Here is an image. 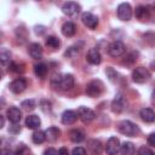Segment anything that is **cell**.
<instances>
[{
  "mask_svg": "<svg viewBox=\"0 0 155 155\" xmlns=\"http://www.w3.org/2000/svg\"><path fill=\"white\" fill-rule=\"evenodd\" d=\"M117 130H119L120 133H122L125 136H128V137H136L139 133V127L136 124H133L132 121H128V120L121 121L117 126Z\"/></svg>",
  "mask_w": 155,
  "mask_h": 155,
  "instance_id": "6da1fadb",
  "label": "cell"
},
{
  "mask_svg": "<svg viewBox=\"0 0 155 155\" xmlns=\"http://www.w3.org/2000/svg\"><path fill=\"white\" fill-rule=\"evenodd\" d=\"M151 78L150 71L144 67H137L132 71V79L137 84H144Z\"/></svg>",
  "mask_w": 155,
  "mask_h": 155,
  "instance_id": "7a4b0ae2",
  "label": "cell"
},
{
  "mask_svg": "<svg viewBox=\"0 0 155 155\" xmlns=\"http://www.w3.org/2000/svg\"><path fill=\"white\" fill-rule=\"evenodd\" d=\"M104 90V85L101 80H92L86 86V94L88 97H98Z\"/></svg>",
  "mask_w": 155,
  "mask_h": 155,
  "instance_id": "3957f363",
  "label": "cell"
},
{
  "mask_svg": "<svg viewBox=\"0 0 155 155\" xmlns=\"http://www.w3.org/2000/svg\"><path fill=\"white\" fill-rule=\"evenodd\" d=\"M126 51V47H125V44L120 40H116V41H113L111 44H109L108 46V53L109 56L111 57H120L125 53Z\"/></svg>",
  "mask_w": 155,
  "mask_h": 155,
  "instance_id": "277c9868",
  "label": "cell"
},
{
  "mask_svg": "<svg viewBox=\"0 0 155 155\" xmlns=\"http://www.w3.org/2000/svg\"><path fill=\"white\" fill-rule=\"evenodd\" d=\"M81 10V6L75 1H68L64 2L62 6V12L67 15L68 17H76Z\"/></svg>",
  "mask_w": 155,
  "mask_h": 155,
  "instance_id": "5b68a950",
  "label": "cell"
},
{
  "mask_svg": "<svg viewBox=\"0 0 155 155\" xmlns=\"http://www.w3.org/2000/svg\"><path fill=\"white\" fill-rule=\"evenodd\" d=\"M117 17L121 21H130L132 17V7L128 2H121L116 10Z\"/></svg>",
  "mask_w": 155,
  "mask_h": 155,
  "instance_id": "8992f818",
  "label": "cell"
},
{
  "mask_svg": "<svg viewBox=\"0 0 155 155\" xmlns=\"http://www.w3.org/2000/svg\"><path fill=\"white\" fill-rule=\"evenodd\" d=\"M125 108H126V98L121 92H119L115 94V98L111 102V110L114 113L119 114V113L124 111Z\"/></svg>",
  "mask_w": 155,
  "mask_h": 155,
  "instance_id": "52a82bcc",
  "label": "cell"
},
{
  "mask_svg": "<svg viewBox=\"0 0 155 155\" xmlns=\"http://www.w3.org/2000/svg\"><path fill=\"white\" fill-rule=\"evenodd\" d=\"M81 21L90 29H96L98 25V17L92 12H84L81 15Z\"/></svg>",
  "mask_w": 155,
  "mask_h": 155,
  "instance_id": "ba28073f",
  "label": "cell"
},
{
  "mask_svg": "<svg viewBox=\"0 0 155 155\" xmlns=\"http://www.w3.org/2000/svg\"><path fill=\"white\" fill-rule=\"evenodd\" d=\"M76 113H78V116L80 117V120H81L82 122H85V124L91 122V121L96 117L94 111H93L92 109L87 108V107H80Z\"/></svg>",
  "mask_w": 155,
  "mask_h": 155,
  "instance_id": "9c48e42d",
  "label": "cell"
},
{
  "mask_svg": "<svg viewBox=\"0 0 155 155\" xmlns=\"http://www.w3.org/2000/svg\"><path fill=\"white\" fill-rule=\"evenodd\" d=\"M120 140L119 138L116 137H110L107 142V145H105V151L108 155H117V153L120 151Z\"/></svg>",
  "mask_w": 155,
  "mask_h": 155,
  "instance_id": "30bf717a",
  "label": "cell"
},
{
  "mask_svg": "<svg viewBox=\"0 0 155 155\" xmlns=\"http://www.w3.org/2000/svg\"><path fill=\"white\" fill-rule=\"evenodd\" d=\"M27 87V81L24 78H17L10 84V90L13 93H22Z\"/></svg>",
  "mask_w": 155,
  "mask_h": 155,
  "instance_id": "8fae6325",
  "label": "cell"
},
{
  "mask_svg": "<svg viewBox=\"0 0 155 155\" xmlns=\"http://www.w3.org/2000/svg\"><path fill=\"white\" fill-rule=\"evenodd\" d=\"M73 86H74V76L71 74H64L61 76V80H59L57 88L67 91V90H70Z\"/></svg>",
  "mask_w": 155,
  "mask_h": 155,
  "instance_id": "7c38bea8",
  "label": "cell"
},
{
  "mask_svg": "<svg viewBox=\"0 0 155 155\" xmlns=\"http://www.w3.org/2000/svg\"><path fill=\"white\" fill-rule=\"evenodd\" d=\"M6 116L7 119L12 122V124H18L22 119V111L19 110V108L17 107H11L7 109L6 111Z\"/></svg>",
  "mask_w": 155,
  "mask_h": 155,
  "instance_id": "4fadbf2b",
  "label": "cell"
},
{
  "mask_svg": "<svg viewBox=\"0 0 155 155\" xmlns=\"http://www.w3.org/2000/svg\"><path fill=\"white\" fill-rule=\"evenodd\" d=\"M86 59L90 64H93V65H97L102 62V56L99 53V51L97 48H90L87 54H86Z\"/></svg>",
  "mask_w": 155,
  "mask_h": 155,
  "instance_id": "5bb4252c",
  "label": "cell"
},
{
  "mask_svg": "<svg viewBox=\"0 0 155 155\" xmlns=\"http://www.w3.org/2000/svg\"><path fill=\"white\" fill-rule=\"evenodd\" d=\"M139 116H140V119L144 122H148V124H151V122L155 121V111L153 109H150V108H143V109H140Z\"/></svg>",
  "mask_w": 155,
  "mask_h": 155,
  "instance_id": "9a60e30c",
  "label": "cell"
},
{
  "mask_svg": "<svg viewBox=\"0 0 155 155\" xmlns=\"http://www.w3.org/2000/svg\"><path fill=\"white\" fill-rule=\"evenodd\" d=\"M28 52L30 54L31 58L34 59H40L41 56H42V47L40 44L38 42H33L29 45V48H28Z\"/></svg>",
  "mask_w": 155,
  "mask_h": 155,
  "instance_id": "2e32d148",
  "label": "cell"
},
{
  "mask_svg": "<svg viewBox=\"0 0 155 155\" xmlns=\"http://www.w3.org/2000/svg\"><path fill=\"white\" fill-rule=\"evenodd\" d=\"M78 119V113L74 110H65L62 114V124L64 125H71L76 121Z\"/></svg>",
  "mask_w": 155,
  "mask_h": 155,
  "instance_id": "e0dca14e",
  "label": "cell"
},
{
  "mask_svg": "<svg viewBox=\"0 0 155 155\" xmlns=\"http://www.w3.org/2000/svg\"><path fill=\"white\" fill-rule=\"evenodd\" d=\"M41 125V120L38 115H28L25 117V126L30 130H38Z\"/></svg>",
  "mask_w": 155,
  "mask_h": 155,
  "instance_id": "ac0fdd59",
  "label": "cell"
},
{
  "mask_svg": "<svg viewBox=\"0 0 155 155\" xmlns=\"http://www.w3.org/2000/svg\"><path fill=\"white\" fill-rule=\"evenodd\" d=\"M75 31H76V25H75V23H73V22H70V21L63 23V25H62V34H63L64 36L71 38V36L75 34Z\"/></svg>",
  "mask_w": 155,
  "mask_h": 155,
  "instance_id": "d6986e66",
  "label": "cell"
},
{
  "mask_svg": "<svg viewBox=\"0 0 155 155\" xmlns=\"http://www.w3.org/2000/svg\"><path fill=\"white\" fill-rule=\"evenodd\" d=\"M45 134H46V139L50 140V142H54L58 139L59 134H61V131L58 127H54V126H51L48 128H46L45 131Z\"/></svg>",
  "mask_w": 155,
  "mask_h": 155,
  "instance_id": "ffe728a7",
  "label": "cell"
},
{
  "mask_svg": "<svg viewBox=\"0 0 155 155\" xmlns=\"http://www.w3.org/2000/svg\"><path fill=\"white\" fill-rule=\"evenodd\" d=\"M88 151L91 155H101V150H102V147H101V142L97 140V139H92V140H88Z\"/></svg>",
  "mask_w": 155,
  "mask_h": 155,
  "instance_id": "44dd1931",
  "label": "cell"
},
{
  "mask_svg": "<svg viewBox=\"0 0 155 155\" xmlns=\"http://www.w3.org/2000/svg\"><path fill=\"white\" fill-rule=\"evenodd\" d=\"M134 145L132 142H125L120 147V154L121 155H134Z\"/></svg>",
  "mask_w": 155,
  "mask_h": 155,
  "instance_id": "7402d4cb",
  "label": "cell"
},
{
  "mask_svg": "<svg viewBox=\"0 0 155 155\" xmlns=\"http://www.w3.org/2000/svg\"><path fill=\"white\" fill-rule=\"evenodd\" d=\"M69 137H70V140L74 143H80L85 139V134L80 130H71L69 132Z\"/></svg>",
  "mask_w": 155,
  "mask_h": 155,
  "instance_id": "603a6c76",
  "label": "cell"
},
{
  "mask_svg": "<svg viewBox=\"0 0 155 155\" xmlns=\"http://www.w3.org/2000/svg\"><path fill=\"white\" fill-rule=\"evenodd\" d=\"M31 140H33V143H35V144H41V143H44V142L46 140V134H45V132H44V131H40V130H35L34 133H33V136H31Z\"/></svg>",
  "mask_w": 155,
  "mask_h": 155,
  "instance_id": "cb8c5ba5",
  "label": "cell"
},
{
  "mask_svg": "<svg viewBox=\"0 0 155 155\" xmlns=\"http://www.w3.org/2000/svg\"><path fill=\"white\" fill-rule=\"evenodd\" d=\"M148 16H149V10H148V7H145L144 5H139V6L136 7V17H137L138 19L143 21V19L148 18Z\"/></svg>",
  "mask_w": 155,
  "mask_h": 155,
  "instance_id": "d4e9b609",
  "label": "cell"
},
{
  "mask_svg": "<svg viewBox=\"0 0 155 155\" xmlns=\"http://www.w3.org/2000/svg\"><path fill=\"white\" fill-rule=\"evenodd\" d=\"M34 73H35V75H36L38 78L44 79V78L46 76V74H47V65H46L45 63H39V64H36V65L34 67Z\"/></svg>",
  "mask_w": 155,
  "mask_h": 155,
  "instance_id": "484cf974",
  "label": "cell"
},
{
  "mask_svg": "<svg viewBox=\"0 0 155 155\" xmlns=\"http://www.w3.org/2000/svg\"><path fill=\"white\" fill-rule=\"evenodd\" d=\"M0 61L2 65H6L11 61V52L7 48H1L0 51Z\"/></svg>",
  "mask_w": 155,
  "mask_h": 155,
  "instance_id": "4316f807",
  "label": "cell"
},
{
  "mask_svg": "<svg viewBox=\"0 0 155 155\" xmlns=\"http://www.w3.org/2000/svg\"><path fill=\"white\" fill-rule=\"evenodd\" d=\"M46 45H47L48 47H51V48H58V47L61 46V41H59V39L56 38V36H48V38L46 39Z\"/></svg>",
  "mask_w": 155,
  "mask_h": 155,
  "instance_id": "83f0119b",
  "label": "cell"
},
{
  "mask_svg": "<svg viewBox=\"0 0 155 155\" xmlns=\"http://www.w3.org/2000/svg\"><path fill=\"white\" fill-rule=\"evenodd\" d=\"M105 74H107V78L109 79V81L115 82V81L117 80V73H116V70H115L114 68L108 67V68L105 69Z\"/></svg>",
  "mask_w": 155,
  "mask_h": 155,
  "instance_id": "f1b7e54d",
  "label": "cell"
},
{
  "mask_svg": "<svg viewBox=\"0 0 155 155\" xmlns=\"http://www.w3.org/2000/svg\"><path fill=\"white\" fill-rule=\"evenodd\" d=\"M21 105H22L24 109H27V110H33V109L36 107V102H35L34 99H25V101L22 102Z\"/></svg>",
  "mask_w": 155,
  "mask_h": 155,
  "instance_id": "f546056e",
  "label": "cell"
},
{
  "mask_svg": "<svg viewBox=\"0 0 155 155\" xmlns=\"http://www.w3.org/2000/svg\"><path fill=\"white\" fill-rule=\"evenodd\" d=\"M80 52V48L79 47H75V46H71V47H69L67 51H65V57H69V58H74L78 53Z\"/></svg>",
  "mask_w": 155,
  "mask_h": 155,
  "instance_id": "4dcf8cb0",
  "label": "cell"
},
{
  "mask_svg": "<svg viewBox=\"0 0 155 155\" xmlns=\"http://www.w3.org/2000/svg\"><path fill=\"white\" fill-rule=\"evenodd\" d=\"M137 155H155L154 154V151L151 150V149H149L148 147H140L139 149H138V153H137Z\"/></svg>",
  "mask_w": 155,
  "mask_h": 155,
  "instance_id": "1f68e13d",
  "label": "cell"
},
{
  "mask_svg": "<svg viewBox=\"0 0 155 155\" xmlns=\"http://www.w3.org/2000/svg\"><path fill=\"white\" fill-rule=\"evenodd\" d=\"M144 39L150 45H154L155 44V34L154 33H147V34H144Z\"/></svg>",
  "mask_w": 155,
  "mask_h": 155,
  "instance_id": "d6a6232c",
  "label": "cell"
},
{
  "mask_svg": "<svg viewBox=\"0 0 155 155\" xmlns=\"http://www.w3.org/2000/svg\"><path fill=\"white\" fill-rule=\"evenodd\" d=\"M8 132L12 133V134H17V133L21 132V126H19L18 124H13V125L8 128Z\"/></svg>",
  "mask_w": 155,
  "mask_h": 155,
  "instance_id": "836d02e7",
  "label": "cell"
},
{
  "mask_svg": "<svg viewBox=\"0 0 155 155\" xmlns=\"http://www.w3.org/2000/svg\"><path fill=\"white\" fill-rule=\"evenodd\" d=\"M73 155H86V150L82 147H76L73 149Z\"/></svg>",
  "mask_w": 155,
  "mask_h": 155,
  "instance_id": "e575fe53",
  "label": "cell"
},
{
  "mask_svg": "<svg viewBox=\"0 0 155 155\" xmlns=\"http://www.w3.org/2000/svg\"><path fill=\"white\" fill-rule=\"evenodd\" d=\"M147 142H148V144H149V145L155 147V132H153V133H150V134L148 136Z\"/></svg>",
  "mask_w": 155,
  "mask_h": 155,
  "instance_id": "d590c367",
  "label": "cell"
},
{
  "mask_svg": "<svg viewBox=\"0 0 155 155\" xmlns=\"http://www.w3.org/2000/svg\"><path fill=\"white\" fill-rule=\"evenodd\" d=\"M42 155H57V150L53 149V148H47Z\"/></svg>",
  "mask_w": 155,
  "mask_h": 155,
  "instance_id": "8d00e7d4",
  "label": "cell"
},
{
  "mask_svg": "<svg viewBox=\"0 0 155 155\" xmlns=\"http://www.w3.org/2000/svg\"><path fill=\"white\" fill-rule=\"evenodd\" d=\"M34 29H35V34L36 35H42L45 33V27H42V25H40V27L36 25Z\"/></svg>",
  "mask_w": 155,
  "mask_h": 155,
  "instance_id": "74e56055",
  "label": "cell"
},
{
  "mask_svg": "<svg viewBox=\"0 0 155 155\" xmlns=\"http://www.w3.org/2000/svg\"><path fill=\"white\" fill-rule=\"evenodd\" d=\"M58 155H69L68 148H65V147H62V148L58 150Z\"/></svg>",
  "mask_w": 155,
  "mask_h": 155,
  "instance_id": "f35d334b",
  "label": "cell"
},
{
  "mask_svg": "<svg viewBox=\"0 0 155 155\" xmlns=\"http://www.w3.org/2000/svg\"><path fill=\"white\" fill-rule=\"evenodd\" d=\"M1 155H16V153H13L11 149H2Z\"/></svg>",
  "mask_w": 155,
  "mask_h": 155,
  "instance_id": "ab89813d",
  "label": "cell"
},
{
  "mask_svg": "<svg viewBox=\"0 0 155 155\" xmlns=\"http://www.w3.org/2000/svg\"><path fill=\"white\" fill-rule=\"evenodd\" d=\"M4 124H5V120H4V116H0V127H1V128L4 127Z\"/></svg>",
  "mask_w": 155,
  "mask_h": 155,
  "instance_id": "60d3db41",
  "label": "cell"
},
{
  "mask_svg": "<svg viewBox=\"0 0 155 155\" xmlns=\"http://www.w3.org/2000/svg\"><path fill=\"white\" fill-rule=\"evenodd\" d=\"M151 101H153V103H155V90H154V92L151 94Z\"/></svg>",
  "mask_w": 155,
  "mask_h": 155,
  "instance_id": "b9f144b4",
  "label": "cell"
},
{
  "mask_svg": "<svg viewBox=\"0 0 155 155\" xmlns=\"http://www.w3.org/2000/svg\"><path fill=\"white\" fill-rule=\"evenodd\" d=\"M151 68H153V69H154V70H155V61H154V62H153V63H151Z\"/></svg>",
  "mask_w": 155,
  "mask_h": 155,
  "instance_id": "7bdbcfd3",
  "label": "cell"
}]
</instances>
